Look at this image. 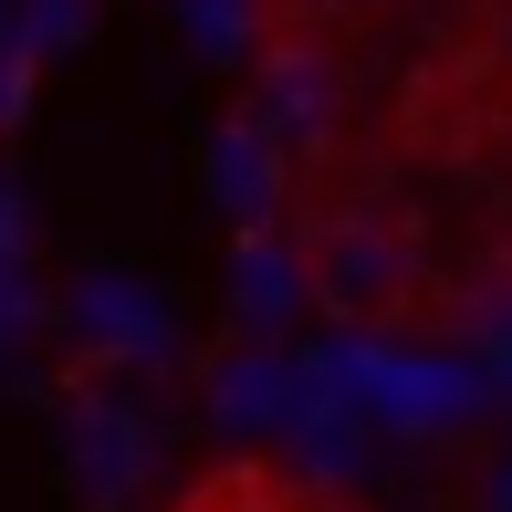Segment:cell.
I'll return each mask as SVG.
<instances>
[{
	"mask_svg": "<svg viewBox=\"0 0 512 512\" xmlns=\"http://www.w3.org/2000/svg\"><path fill=\"white\" fill-rule=\"evenodd\" d=\"M293 272H304L314 314H335V324H398L418 304V241L387 209H324V220H304Z\"/></svg>",
	"mask_w": 512,
	"mask_h": 512,
	"instance_id": "1",
	"label": "cell"
},
{
	"mask_svg": "<svg viewBox=\"0 0 512 512\" xmlns=\"http://www.w3.org/2000/svg\"><path fill=\"white\" fill-rule=\"evenodd\" d=\"M262 512H366V502H345V492H283V481H262Z\"/></svg>",
	"mask_w": 512,
	"mask_h": 512,
	"instance_id": "2",
	"label": "cell"
},
{
	"mask_svg": "<svg viewBox=\"0 0 512 512\" xmlns=\"http://www.w3.org/2000/svg\"><path fill=\"white\" fill-rule=\"evenodd\" d=\"M189 512H262V481H209Z\"/></svg>",
	"mask_w": 512,
	"mask_h": 512,
	"instance_id": "3",
	"label": "cell"
}]
</instances>
